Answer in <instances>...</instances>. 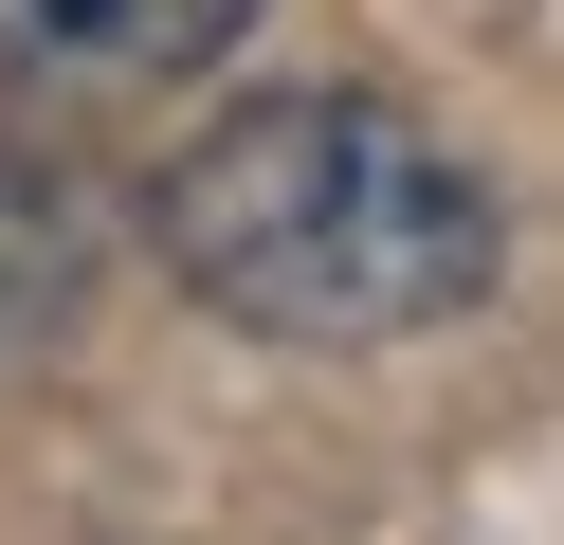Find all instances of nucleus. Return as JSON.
Wrapping results in <instances>:
<instances>
[{"label":"nucleus","instance_id":"obj_1","mask_svg":"<svg viewBox=\"0 0 564 545\" xmlns=\"http://www.w3.org/2000/svg\"><path fill=\"white\" fill-rule=\"evenodd\" d=\"M164 273L256 346H419L510 273V200L401 91H237L147 200Z\"/></svg>","mask_w":564,"mask_h":545},{"label":"nucleus","instance_id":"obj_2","mask_svg":"<svg viewBox=\"0 0 564 545\" xmlns=\"http://www.w3.org/2000/svg\"><path fill=\"white\" fill-rule=\"evenodd\" d=\"M256 19L273 0H0V91H164Z\"/></svg>","mask_w":564,"mask_h":545},{"label":"nucleus","instance_id":"obj_3","mask_svg":"<svg viewBox=\"0 0 564 545\" xmlns=\"http://www.w3.org/2000/svg\"><path fill=\"white\" fill-rule=\"evenodd\" d=\"M74 254H91V218H74V182L0 145V346H37V327L74 309Z\"/></svg>","mask_w":564,"mask_h":545}]
</instances>
